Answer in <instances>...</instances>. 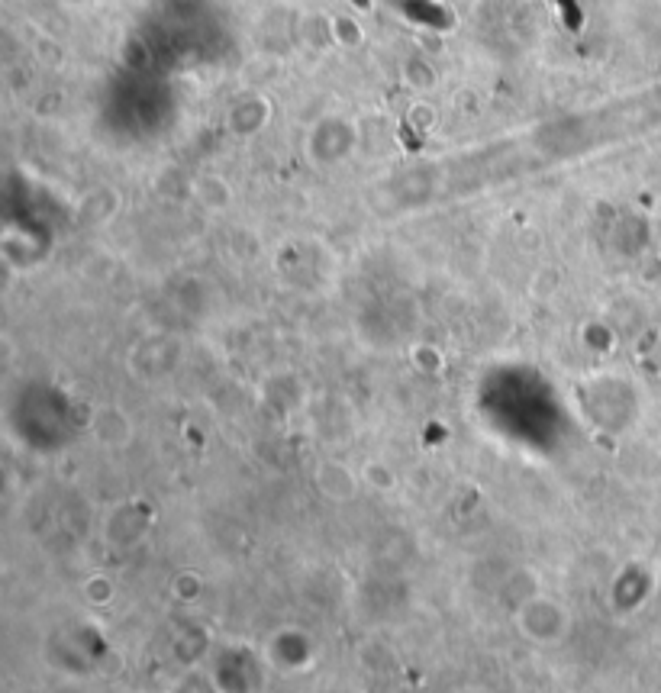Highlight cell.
<instances>
[{
  "label": "cell",
  "instance_id": "7a4b0ae2",
  "mask_svg": "<svg viewBox=\"0 0 661 693\" xmlns=\"http://www.w3.org/2000/svg\"><path fill=\"white\" fill-rule=\"evenodd\" d=\"M94 432L104 445H113V449H117V445L129 442V436H133V423H129V416H123L120 410H104L97 416Z\"/></svg>",
  "mask_w": 661,
  "mask_h": 693
},
{
  "label": "cell",
  "instance_id": "6da1fadb",
  "mask_svg": "<svg viewBox=\"0 0 661 693\" xmlns=\"http://www.w3.org/2000/svg\"><path fill=\"white\" fill-rule=\"evenodd\" d=\"M316 484H320V490L329 500H352L358 478L346 465H339V461H323V465L316 468Z\"/></svg>",
  "mask_w": 661,
  "mask_h": 693
}]
</instances>
